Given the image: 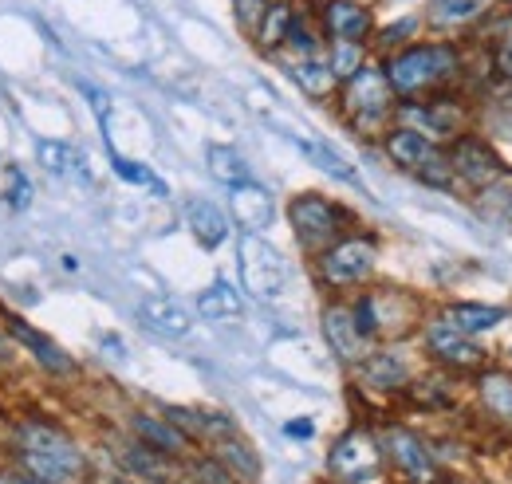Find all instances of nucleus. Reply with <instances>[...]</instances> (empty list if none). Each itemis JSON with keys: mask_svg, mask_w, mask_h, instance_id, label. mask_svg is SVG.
<instances>
[{"mask_svg": "<svg viewBox=\"0 0 512 484\" xmlns=\"http://www.w3.org/2000/svg\"><path fill=\"white\" fill-rule=\"evenodd\" d=\"M457 67H461L457 48L434 40V44H410V48L394 52L383 71L398 99H426V91L446 87L457 75Z\"/></svg>", "mask_w": 512, "mask_h": 484, "instance_id": "obj_1", "label": "nucleus"}, {"mask_svg": "<svg viewBox=\"0 0 512 484\" xmlns=\"http://www.w3.org/2000/svg\"><path fill=\"white\" fill-rule=\"evenodd\" d=\"M394 87L386 79V71L379 63H363L351 79H343V119L351 122V130L359 134H375L386 122L394 119Z\"/></svg>", "mask_w": 512, "mask_h": 484, "instance_id": "obj_2", "label": "nucleus"}, {"mask_svg": "<svg viewBox=\"0 0 512 484\" xmlns=\"http://www.w3.org/2000/svg\"><path fill=\"white\" fill-rule=\"evenodd\" d=\"M355 315V327L371 339V343H398L406 339L418 323H422V303L414 300L410 292L402 288H379V292H367L359 296V303L351 307Z\"/></svg>", "mask_w": 512, "mask_h": 484, "instance_id": "obj_3", "label": "nucleus"}, {"mask_svg": "<svg viewBox=\"0 0 512 484\" xmlns=\"http://www.w3.org/2000/svg\"><path fill=\"white\" fill-rule=\"evenodd\" d=\"M383 461H386L383 441H379L371 429L355 425V429H347V433L331 445V453H327V473L339 484H375V481H383Z\"/></svg>", "mask_w": 512, "mask_h": 484, "instance_id": "obj_4", "label": "nucleus"}, {"mask_svg": "<svg viewBox=\"0 0 512 484\" xmlns=\"http://www.w3.org/2000/svg\"><path fill=\"white\" fill-rule=\"evenodd\" d=\"M386 158L414 174L418 182L434 185V189H449L453 185V170H449V154L438 150V142H430L426 134L410 130V126H398L386 134Z\"/></svg>", "mask_w": 512, "mask_h": 484, "instance_id": "obj_5", "label": "nucleus"}, {"mask_svg": "<svg viewBox=\"0 0 512 484\" xmlns=\"http://www.w3.org/2000/svg\"><path fill=\"white\" fill-rule=\"evenodd\" d=\"M288 221H292L296 241L304 244L308 252H316V256H320L323 248H331V244L339 241V237L347 233V225H351V217H347L335 201L320 197V193H300V197H292V201H288Z\"/></svg>", "mask_w": 512, "mask_h": 484, "instance_id": "obj_6", "label": "nucleus"}, {"mask_svg": "<svg viewBox=\"0 0 512 484\" xmlns=\"http://www.w3.org/2000/svg\"><path fill=\"white\" fill-rule=\"evenodd\" d=\"M237 260H241V284L249 288V296L272 303L284 296L288 288V264L284 256L264 241L260 233H245L241 248H237Z\"/></svg>", "mask_w": 512, "mask_h": 484, "instance_id": "obj_7", "label": "nucleus"}, {"mask_svg": "<svg viewBox=\"0 0 512 484\" xmlns=\"http://www.w3.org/2000/svg\"><path fill=\"white\" fill-rule=\"evenodd\" d=\"M375 264H379L375 237H339L331 248L320 252V280L327 288H355L371 280Z\"/></svg>", "mask_w": 512, "mask_h": 484, "instance_id": "obj_8", "label": "nucleus"}, {"mask_svg": "<svg viewBox=\"0 0 512 484\" xmlns=\"http://www.w3.org/2000/svg\"><path fill=\"white\" fill-rule=\"evenodd\" d=\"M394 115L402 126L426 134L430 142H442V138H457L461 126H465V107L453 103L446 95H430V99H402V107H394Z\"/></svg>", "mask_w": 512, "mask_h": 484, "instance_id": "obj_9", "label": "nucleus"}, {"mask_svg": "<svg viewBox=\"0 0 512 484\" xmlns=\"http://www.w3.org/2000/svg\"><path fill=\"white\" fill-rule=\"evenodd\" d=\"M449 170H453V182H465L469 189H489L505 178V166L497 158V150L473 134L457 138L453 150H449Z\"/></svg>", "mask_w": 512, "mask_h": 484, "instance_id": "obj_10", "label": "nucleus"}, {"mask_svg": "<svg viewBox=\"0 0 512 484\" xmlns=\"http://www.w3.org/2000/svg\"><path fill=\"white\" fill-rule=\"evenodd\" d=\"M383 453L390 457V465L398 469V477L406 484H434L438 481V465L426 449L422 437H414L410 429L402 425H390L383 437Z\"/></svg>", "mask_w": 512, "mask_h": 484, "instance_id": "obj_11", "label": "nucleus"}, {"mask_svg": "<svg viewBox=\"0 0 512 484\" xmlns=\"http://www.w3.org/2000/svg\"><path fill=\"white\" fill-rule=\"evenodd\" d=\"M323 339L335 351V359L347 366H359L371 355V339L355 327V315L347 303H327L323 307Z\"/></svg>", "mask_w": 512, "mask_h": 484, "instance_id": "obj_12", "label": "nucleus"}, {"mask_svg": "<svg viewBox=\"0 0 512 484\" xmlns=\"http://www.w3.org/2000/svg\"><path fill=\"white\" fill-rule=\"evenodd\" d=\"M12 445H16V449H32V453H44V457L60 461L71 477L83 469V453H79V445L67 437L64 429H56V425H48V422H20L16 425Z\"/></svg>", "mask_w": 512, "mask_h": 484, "instance_id": "obj_13", "label": "nucleus"}, {"mask_svg": "<svg viewBox=\"0 0 512 484\" xmlns=\"http://www.w3.org/2000/svg\"><path fill=\"white\" fill-rule=\"evenodd\" d=\"M426 351L449 370H481L485 366V351L473 343V335H461L446 319H434L426 327Z\"/></svg>", "mask_w": 512, "mask_h": 484, "instance_id": "obj_14", "label": "nucleus"}, {"mask_svg": "<svg viewBox=\"0 0 512 484\" xmlns=\"http://www.w3.org/2000/svg\"><path fill=\"white\" fill-rule=\"evenodd\" d=\"M323 28L331 40H351V44H363L375 28L371 20V8L359 4V0H327L323 4Z\"/></svg>", "mask_w": 512, "mask_h": 484, "instance_id": "obj_15", "label": "nucleus"}, {"mask_svg": "<svg viewBox=\"0 0 512 484\" xmlns=\"http://www.w3.org/2000/svg\"><path fill=\"white\" fill-rule=\"evenodd\" d=\"M359 382H363L367 390L394 394V390H406V382H410V366H406V359H402L394 347L371 351V355L359 363Z\"/></svg>", "mask_w": 512, "mask_h": 484, "instance_id": "obj_16", "label": "nucleus"}, {"mask_svg": "<svg viewBox=\"0 0 512 484\" xmlns=\"http://www.w3.org/2000/svg\"><path fill=\"white\" fill-rule=\"evenodd\" d=\"M229 205H233V217H237V225L245 229V233H260V229H268L272 225V193L268 189H260L256 182H241L229 189Z\"/></svg>", "mask_w": 512, "mask_h": 484, "instance_id": "obj_17", "label": "nucleus"}, {"mask_svg": "<svg viewBox=\"0 0 512 484\" xmlns=\"http://www.w3.org/2000/svg\"><path fill=\"white\" fill-rule=\"evenodd\" d=\"M4 327H8V339H16L20 347H28L52 374H71V370H75V359H71L67 351H60L48 335H40L32 323H24V319H16V315H4Z\"/></svg>", "mask_w": 512, "mask_h": 484, "instance_id": "obj_18", "label": "nucleus"}, {"mask_svg": "<svg viewBox=\"0 0 512 484\" xmlns=\"http://www.w3.org/2000/svg\"><path fill=\"white\" fill-rule=\"evenodd\" d=\"M138 319H142L150 331L166 335V339H182V335H190V327H193V315L178 300H170V296H150V300H142L138 303Z\"/></svg>", "mask_w": 512, "mask_h": 484, "instance_id": "obj_19", "label": "nucleus"}, {"mask_svg": "<svg viewBox=\"0 0 512 484\" xmlns=\"http://www.w3.org/2000/svg\"><path fill=\"white\" fill-rule=\"evenodd\" d=\"M119 461H123V469L134 473L138 481H174V461L166 457V453H158L154 445H146V441H123L119 445Z\"/></svg>", "mask_w": 512, "mask_h": 484, "instance_id": "obj_20", "label": "nucleus"}, {"mask_svg": "<svg viewBox=\"0 0 512 484\" xmlns=\"http://www.w3.org/2000/svg\"><path fill=\"white\" fill-rule=\"evenodd\" d=\"M36 158H40V166L48 170V174H56V178H67V182H91V170H87V158L75 150V146H67V142H36Z\"/></svg>", "mask_w": 512, "mask_h": 484, "instance_id": "obj_21", "label": "nucleus"}, {"mask_svg": "<svg viewBox=\"0 0 512 484\" xmlns=\"http://www.w3.org/2000/svg\"><path fill=\"white\" fill-rule=\"evenodd\" d=\"M186 225H190V233L197 237L201 248H221L229 241V217L213 201H190L186 205Z\"/></svg>", "mask_w": 512, "mask_h": 484, "instance_id": "obj_22", "label": "nucleus"}, {"mask_svg": "<svg viewBox=\"0 0 512 484\" xmlns=\"http://www.w3.org/2000/svg\"><path fill=\"white\" fill-rule=\"evenodd\" d=\"M130 429L138 433V441L154 445V449L166 453V457H178V453H186V445H190V437H186L178 425H170L166 418H154V414H134V418H130Z\"/></svg>", "mask_w": 512, "mask_h": 484, "instance_id": "obj_23", "label": "nucleus"}, {"mask_svg": "<svg viewBox=\"0 0 512 484\" xmlns=\"http://www.w3.org/2000/svg\"><path fill=\"white\" fill-rule=\"evenodd\" d=\"M477 402L493 422H512V374L505 370H485L477 378Z\"/></svg>", "mask_w": 512, "mask_h": 484, "instance_id": "obj_24", "label": "nucleus"}, {"mask_svg": "<svg viewBox=\"0 0 512 484\" xmlns=\"http://www.w3.org/2000/svg\"><path fill=\"white\" fill-rule=\"evenodd\" d=\"M509 319L505 307H489V303H453L446 311V323H453L461 335H481V331H493Z\"/></svg>", "mask_w": 512, "mask_h": 484, "instance_id": "obj_25", "label": "nucleus"}, {"mask_svg": "<svg viewBox=\"0 0 512 484\" xmlns=\"http://www.w3.org/2000/svg\"><path fill=\"white\" fill-rule=\"evenodd\" d=\"M284 67H288V75H292V79H296V83H300L308 95H316V99L331 95V87H335V75H331V67H327V60H323L320 52L292 56Z\"/></svg>", "mask_w": 512, "mask_h": 484, "instance_id": "obj_26", "label": "nucleus"}, {"mask_svg": "<svg viewBox=\"0 0 512 484\" xmlns=\"http://www.w3.org/2000/svg\"><path fill=\"white\" fill-rule=\"evenodd\" d=\"M292 24H296V12H292V4L288 0H272L268 8H264V16H260V24H256V44L264 48V52H276V48H284V40H288V32H292Z\"/></svg>", "mask_w": 512, "mask_h": 484, "instance_id": "obj_27", "label": "nucleus"}, {"mask_svg": "<svg viewBox=\"0 0 512 484\" xmlns=\"http://www.w3.org/2000/svg\"><path fill=\"white\" fill-rule=\"evenodd\" d=\"M209 445H213V457H217L233 477H245V481H256V477H260L256 453L237 437V433H225V437H217V441H209Z\"/></svg>", "mask_w": 512, "mask_h": 484, "instance_id": "obj_28", "label": "nucleus"}, {"mask_svg": "<svg viewBox=\"0 0 512 484\" xmlns=\"http://www.w3.org/2000/svg\"><path fill=\"white\" fill-rule=\"evenodd\" d=\"M197 311H201L205 319H213V323H229V319H241L245 303H241V292H237L233 284L217 280V284H209V288L197 296Z\"/></svg>", "mask_w": 512, "mask_h": 484, "instance_id": "obj_29", "label": "nucleus"}, {"mask_svg": "<svg viewBox=\"0 0 512 484\" xmlns=\"http://www.w3.org/2000/svg\"><path fill=\"white\" fill-rule=\"evenodd\" d=\"M16 477L24 484H67V473L60 461L44 457V453H32V449H16Z\"/></svg>", "mask_w": 512, "mask_h": 484, "instance_id": "obj_30", "label": "nucleus"}, {"mask_svg": "<svg viewBox=\"0 0 512 484\" xmlns=\"http://www.w3.org/2000/svg\"><path fill=\"white\" fill-rule=\"evenodd\" d=\"M406 398L418 410H449L453 406V386H449L446 374H422V378L406 382Z\"/></svg>", "mask_w": 512, "mask_h": 484, "instance_id": "obj_31", "label": "nucleus"}, {"mask_svg": "<svg viewBox=\"0 0 512 484\" xmlns=\"http://www.w3.org/2000/svg\"><path fill=\"white\" fill-rule=\"evenodd\" d=\"M493 8V0H430V20L438 28H453V24H469L477 16H485Z\"/></svg>", "mask_w": 512, "mask_h": 484, "instance_id": "obj_32", "label": "nucleus"}, {"mask_svg": "<svg viewBox=\"0 0 512 484\" xmlns=\"http://www.w3.org/2000/svg\"><path fill=\"white\" fill-rule=\"evenodd\" d=\"M205 162H209V174L221 185H229V189L249 182V166H245V158L233 146H209L205 150Z\"/></svg>", "mask_w": 512, "mask_h": 484, "instance_id": "obj_33", "label": "nucleus"}, {"mask_svg": "<svg viewBox=\"0 0 512 484\" xmlns=\"http://www.w3.org/2000/svg\"><path fill=\"white\" fill-rule=\"evenodd\" d=\"M300 150L308 154V162L316 166V170H323V174H331L335 182H347V185H359V174L331 150V146H323V142H312V138H300Z\"/></svg>", "mask_w": 512, "mask_h": 484, "instance_id": "obj_34", "label": "nucleus"}, {"mask_svg": "<svg viewBox=\"0 0 512 484\" xmlns=\"http://www.w3.org/2000/svg\"><path fill=\"white\" fill-rule=\"evenodd\" d=\"M327 67H331V75H335V83H343V79H351L367 56H363V44H351V40H331V52L323 56Z\"/></svg>", "mask_w": 512, "mask_h": 484, "instance_id": "obj_35", "label": "nucleus"}, {"mask_svg": "<svg viewBox=\"0 0 512 484\" xmlns=\"http://www.w3.org/2000/svg\"><path fill=\"white\" fill-rule=\"evenodd\" d=\"M111 166H115V174H119L123 182L146 185L154 197H166V193H170V189H166V182H162L158 174H150L146 166H138V162H130V158H119V154H111Z\"/></svg>", "mask_w": 512, "mask_h": 484, "instance_id": "obj_36", "label": "nucleus"}, {"mask_svg": "<svg viewBox=\"0 0 512 484\" xmlns=\"http://www.w3.org/2000/svg\"><path fill=\"white\" fill-rule=\"evenodd\" d=\"M4 201L12 209H28L32 205V182H28V174L20 166H8L4 170Z\"/></svg>", "mask_w": 512, "mask_h": 484, "instance_id": "obj_37", "label": "nucleus"}, {"mask_svg": "<svg viewBox=\"0 0 512 484\" xmlns=\"http://www.w3.org/2000/svg\"><path fill=\"white\" fill-rule=\"evenodd\" d=\"M193 484H237V477L217 461V457H201L193 465Z\"/></svg>", "mask_w": 512, "mask_h": 484, "instance_id": "obj_38", "label": "nucleus"}, {"mask_svg": "<svg viewBox=\"0 0 512 484\" xmlns=\"http://www.w3.org/2000/svg\"><path fill=\"white\" fill-rule=\"evenodd\" d=\"M264 8H268V0H233V12H237V24H241L245 32H256V24H260V16H264Z\"/></svg>", "mask_w": 512, "mask_h": 484, "instance_id": "obj_39", "label": "nucleus"}, {"mask_svg": "<svg viewBox=\"0 0 512 484\" xmlns=\"http://www.w3.org/2000/svg\"><path fill=\"white\" fill-rule=\"evenodd\" d=\"M493 63H497V71H501V75L512 83V20L505 24V32H501V44H497V56H493Z\"/></svg>", "mask_w": 512, "mask_h": 484, "instance_id": "obj_40", "label": "nucleus"}, {"mask_svg": "<svg viewBox=\"0 0 512 484\" xmlns=\"http://www.w3.org/2000/svg\"><path fill=\"white\" fill-rule=\"evenodd\" d=\"M410 32H414V20H398V24H390L383 36H379V44L390 48V44H398V40H410Z\"/></svg>", "mask_w": 512, "mask_h": 484, "instance_id": "obj_41", "label": "nucleus"}, {"mask_svg": "<svg viewBox=\"0 0 512 484\" xmlns=\"http://www.w3.org/2000/svg\"><path fill=\"white\" fill-rule=\"evenodd\" d=\"M284 433H288V437H312V433H316V425L308 422V418H296V422L284 425Z\"/></svg>", "mask_w": 512, "mask_h": 484, "instance_id": "obj_42", "label": "nucleus"}, {"mask_svg": "<svg viewBox=\"0 0 512 484\" xmlns=\"http://www.w3.org/2000/svg\"><path fill=\"white\" fill-rule=\"evenodd\" d=\"M8 359H12V347H8V339H4V335H0V366L8 363Z\"/></svg>", "mask_w": 512, "mask_h": 484, "instance_id": "obj_43", "label": "nucleus"}, {"mask_svg": "<svg viewBox=\"0 0 512 484\" xmlns=\"http://www.w3.org/2000/svg\"><path fill=\"white\" fill-rule=\"evenodd\" d=\"M107 484H150V481H138V477H115V481H107Z\"/></svg>", "mask_w": 512, "mask_h": 484, "instance_id": "obj_44", "label": "nucleus"}, {"mask_svg": "<svg viewBox=\"0 0 512 484\" xmlns=\"http://www.w3.org/2000/svg\"><path fill=\"white\" fill-rule=\"evenodd\" d=\"M0 484H24V481H20L16 473H12V477H0Z\"/></svg>", "mask_w": 512, "mask_h": 484, "instance_id": "obj_45", "label": "nucleus"}, {"mask_svg": "<svg viewBox=\"0 0 512 484\" xmlns=\"http://www.w3.org/2000/svg\"><path fill=\"white\" fill-rule=\"evenodd\" d=\"M505 209H509V213H512V185H509V189H505Z\"/></svg>", "mask_w": 512, "mask_h": 484, "instance_id": "obj_46", "label": "nucleus"}, {"mask_svg": "<svg viewBox=\"0 0 512 484\" xmlns=\"http://www.w3.org/2000/svg\"><path fill=\"white\" fill-rule=\"evenodd\" d=\"M434 484H461V481H453V477H446V481H434Z\"/></svg>", "mask_w": 512, "mask_h": 484, "instance_id": "obj_47", "label": "nucleus"}]
</instances>
